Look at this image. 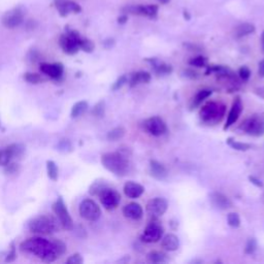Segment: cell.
<instances>
[{"label":"cell","mask_w":264,"mask_h":264,"mask_svg":"<svg viewBox=\"0 0 264 264\" xmlns=\"http://www.w3.org/2000/svg\"><path fill=\"white\" fill-rule=\"evenodd\" d=\"M258 74L260 77H264V59L259 62V68H258Z\"/></svg>","instance_id":"cell-51"},{"label":"cell","mask_w":264,"mask_h":264,"mask_svg":"<svg viewBox=\"0 0 264 264\" xmlns=\"http://www.w3.org/2000/svg\"><path fill=\"white\" fill-rule=\"evenodd\" d=\"M168 209V202L165 198L155 197L146 203V212L153 217H161Z\"/></svg>","instance_id":"cell-14"},{"label":"cell","mask_w":264,"mask_h":264,"mask_svg":"<svg viewBox=\"0 0 264 264\" xmlns=\"http://www.w3.org/2000/svg\"><path fill=\"white\" fill-rule=\"evenodd\" d=\"M146 260L153 264H159V263H164L168 261V256H166V254L162 252L152 251L148 254V255H146Z\"/></svg>","instance_id":"cell-28"},{"label":"cell","mask_w":264,"mask_h":264,"mask_svg":"<svg viewBox=\"0 0 264 264\" xmlns=\"http://www.w3.org/2000/svg\"><path fill=\"white\" fill-rule=\"evenodd\" d=\"M79 213L83 219L90 222H95L101 217V210L99 205L90 198L84 199L80 203Z\"/></svg>","instance_id":"cell-8"},{"label":"cell","mask_w":264,"mask_h":264,"mask_svg":"<svg viewBox=\"0 0 264 264\" xmlns=\"http://www.w3.org/2000/svg\"><path fill=\"white\" fill-rule=\"evenodd\" d=\"M123 190H124V193H125L126 196L129 197V198H132V199L141 197L144 192V186L139 184V183H136V182H133V181L126 182L124 185Z\"/></svg>","instance_id":"cell-20"},{"label":"cell","mask_w":264,"mask_h":264,"mask_svg":"<svg viewBox=\"0 0 264 264\" xmlns=\"http://www.w3.org/2000/svg\"><path fill=\"white\" fill-rule=\"evenodd\" d=\"M184 18H185L187 21L190 20V15H189L188 12H184Z\"/></svg>","instance_id":"cell-55"},{"label":"cell","mask_w":264,"mask_h":264,"mask_svg":"<svg viewBox=\"0 0 264 264\" xmlns=\"http://www.w3.org/2000/svg\"><path fill=\"white\" fill-rule=\"evenodd\" d=\"M19 170H20V164L16 162H9L7 165L4 166V173L8 175L18 173Z\"/></svg>","instance_id":"cell-41"},{"label":"cell","mask_w":264,"mask_h":264,"mask_svg":"<svg viewBox=\"0 0 264 264\" xmlns=\"http://www.w3.org/2000/svg\"><path fill=\"white\" fill-rule=\"evenodd\" d=\"M7 148L12 152L14 158H20L25 152V146L22 144H12L7 145Z\"/></svg>","instance_id":"cell-35"},{"label":"cell","mask_w":264,"mask_h":264,"mask_svg":"<svg viewBox=\"0 0 264 264\" xmlns=\"http://www.w3.org/2000/svg\"><path fill=\"white\" fill-rule=\"evenodd\" d=\"M57 150L62 153H68L72 151V144L70 140H61L57 144Z\"/></svg>","instance_id":"cell-38"},{"label":"cell","mask_w":264,"mask_h":264,"mask_svg":"<svg viewBox=\"0 0 264 264\" xmlns=\"http://www.w3.org/2000/svg\"><path fill=\"white\" fill-rule=\"evenodd\" d=\"M47 173L48 177L52 181H57L58 175H59V170H58V166L53 160L47 161Z\"/></svg>","instance_id":"cell-30"},{"label":"cell","mask_w":264,"mask_h":264,"mask_svg":"<svg viewBox=\"0 0 264 264\" xmlns=\"http://www.w3.org/2000/svg\"><path fill=\"white\" fill-rule=\"evenodd\" d=\"M256 93H257L259 96H261L262 98H264V88H260V89H257V90H256Z\"/></svg>","instance_id":"cell-53"},{"label":"cell","mask_w":264,"mask_h":264,"mask_svg":"<svg viewBox=\"0 0 264 264\" xmlns=\"http://www.w3.org/2000/svg\"><path fill=\"white\" fill-rule=\"evenodd\" d=\"M40 70L43 73L50 76L51 79L57 80L61 77V75L64 72V66L60 62L56 63H42Z\"/></svg>","instance_id":"cell-18"},{"label":"cell","mask_w":264,"mask_h":264,"mask_svg":"<svg viewBox=\"0 0 264 264\" xmlns=\"http://www.w3.org/2000/svg\"><path fill=\"white\" fill-rule=\"evenodd\" d=\"M226 113V105L222 102L210 101L205 103L199 111L200 120L210 125L219 124Z\"/></svg>","instance_id":"cell-4"},{"label":"cell","mask_w":264,"mask_h":264,"mask_svg":"<svg viewBox=\"0 0 264 264\" xmlns=\"http://www.w3.org/2000/svg\"><path fill=\"white\" fill-rule=\"evenodd\" d=\"M150 173L152 177L156 180L162 181L168 177V169L165 168V166L160 163L157 160H151L150 161Z\"/></svg>","instance_id":"cell-22"},{"label":"cell","mask_w":264,"mask_h":264,"mask_svg":"<svg viewBox=\"0 0 264 264\" xmlns=\"http://www.w3.org/2000/svg\"><path fill=\"white\" fill-rule=\"evenodd\" d=\"M254 31H255V26H254L253 24L242 23L236 28L234 36H236L237 38H241V37L252 34Z\"/></svg>","instance_id":"cell-27"},{"label":"cell","mask_w":264,"mask_h":264,"mask_svg":"<svg viewBox=\"0 0 264 264\" xmlns=\"http://www.w3.org/2000/svg\"><path fill=\"white\" fill-rule=\"evenodd\" d=\"M92 114L95 117H98V118H102V117H104V114H105V103H104V101L101 100L99 102H97L95 104V106L93 107Z\"/></svg>","instance_id":"cell-40"},{"label":"cell","mask_w":264,"mask_h":264,"mask_svg":"<svg viewBox=\"0 0 264 264\" xmlns=\"http://www.w3.org/2000/svg\"><path fill=\"white\" fill-rule=\"evenodd\" d=\"M127 20H128V17H127L126 14H123L118 18V23L119 24H125L127 22Z\"/></svg>","instance_id":"cell-52"},{"label":"cell","mask_w":264,"mask_h":264,"mask_svg":"<svg viewBox=\"0 0 264 264\" xmlns=\"http://www.w3.org/2000/svg\"><path fill=\"white\" fill-rule=\"evenodd\" d=\"M256 250H257L256 239H254V238L249 239L246 244V248H244V252H246V254H253Z\"/></svg>","instance_id":"cell-44"},{"label":"cell","mask_w":264,"mask_h":264,"mask_svg":"<svg viewBox=\"0 0 264 264\" xmlns=\"http://www.w3.org/2000/svg\"><path fill=\"white\" fill-rule=\"evenodd\" d=\"M125 129L123 127H116V128L110 130L106 134V139L110 142H117L121 140L123 136L125 135Z\"/></svg>","instance_id":"cell-29"},{"label":"cell","mask_w":264,"mask_h":264,"mask_svg":"<svg viewBox=\"0 0 264 264\" xmlns=\"http://www.w3.org/2000/svg\"><path fill=\"white\" fill-rule=\"evenodd\" d=\"M103 46L105 48H112L115 46V40L114 38H107L103 42Z\"/></svg>","instance_id":"cell-50"},{"label":"cell","mask_w":264,"mask_h":264,"mask_svg":"<svg viewBox=\"0 0 264 264\" xmlns=\"http://www.w3.org/2000/svg\"><path fill=\"white\" fill-rule=\"evenodd\" d=\"M151 79H152V76L149 72L141 71V72H136L131 73L128 83H129V86L132 88V87H136L142 84H148L151 82Z\"/></svg>","instance_id":"cell-23"},{"label":"cell","mask_w":264,"mask_h":264,"mask_svg":"<svg viewBox=\"0 0 264 264\" xmlns=\"http://www.w3.org/2000/svg\"><path fill=\"white\" fill-rule=\"evenodd\" d=\"M23 77L27 83L32 84V85H37L43 81L42 76L40 74L34 73V72H26V73H24Z\"/></svg>","instance_id":"cell-39"},{"label":"cell","mask_w":264,"mask_h":264,"mask_svg":"<svg viewBox=\"0 0 264 264\" xmlns=\"http://www.w3.org/2000/svg\"><path fill=\"white\" fill-rule=\"evenodd\" d=\"M159 1H160L161 3H163V4H166V3H168V2L170 1V0H159Z\"/></svg>","instance_id":"cell-56"},{"label":"cell","mask_w":264,"mask_h":264,"mask_svg":"<svg viewBox=\"0 0 264 264\" xmlns=\"http://www.w3.org/2000/svg\"><path fill=\"white\" fill-rule=\"evenodd\" d=\"M183 74L185 77H187V79H190V80H197L200 76V74L197 72H195L193 70H185L183 72Z\"/></svg>","instance_id":"cell-48"},{"label":"cell","mask_w":264,"mask_h":264,"mask_svg":"<svg viewBox=\"0 0 264 264\" xmlns=\"http://www.w3.org/2000/svg\"><path fill=\"white\" fill-rule=\"evenodd\" d=\"M127 82H128V77H127V75H121L120 77H118V80H117L114 84H113V86H112V90L113 91H118V90H120L121 89V88L127 83Z\"/></svg>","instance_id":"cell-43"},{"label":"cell","mask_w":264,"mask_h":264,"mask_svg":"<svg viewBox=\"0 0 264 264\" xmlns=\"http://www.w3.org/2000/svg\"><path fill=\"white\" fill-rule=\"evenodd\" d=\"M151 66L154 72L158 75H166V74H170L172 72V66L165 63L163 61L158 60L157 58H150V59H146Z\"/></svg>","instance_id":"cell-21"},{"label":"cell","mask_w":264,"mask_h":264,"mask_svg":"<svg viewBox=\"0 0 264 264\" xmlns=\"http://www.w3.org/2000/svg\"><path fill=\"white\" fill-rule=\"evenodd\" d=\"M261 48H262V52L264 53V32L261 35Z\"/></svg>","instance_id":"cell-54"},{"label":"cell","mask_w":264,"mask_h":264,"mask_svg":"<svg viewBox=\"0 0 264 264\" xmlns=\"http://www.w3.org/2000/svg\"><path fill=\"white\" fill-rule=\"evenodd\" d=\"M189 65L194 67H207L208 66V58L204 56H196L193 57L189 60Z\"/></svg>","instance_id":"cell-36"},{"label":"cell","mask_w":264,"mask_h":264,"mask_svg":"<svg viewBox=\"0 0 264 264\" xmlns=\"http://www.w3.org/2000/svg\"><path fill=\"white\" fill-rule=\"evenodd\" d=\"M83 262H84V259L81 254L79 253L73 254V255H72L66 261L67 264H83Z\"/></svg>","instance_id":"cell-47"},{"label":"cell","mask_w":264,"mask_h":264,"mask_svg":"<svg viewBox=\"0 0 264 264\" xmlns=\"http://www.w3.org/2000/svg\"><path fill=\"white\" fill-rule=\"evenodd\" d=\"M124 14H132L138 16H144L154 19L157 17L158 6L157 5H128L123 8Z\"/></svg>","instance_id":"cell-13"},{"label":"cell","mask_w":264,"mask_h":264,"mask_svg":"<svg viewBox=\"0 0 264 264\" xmlns=\"http://www.w3.org/2000/svg\"><path fill=\"white\" fill-rule=\"evenodd\" d=\"M210 202L214 208L220 211H226L232 208V201L226 195L220 192H212L209 195Z\"/></svg>","instance_id":"cell-17"},{"label":"cell","mask_w":264,"mask_h":264,"mask_svg":"<svg viewBox=\"0 0 264 264\" xmlns=\"http://www.w3.org/2000/svg\"><path fill=\"white\" fill-rule=\"evenodd\" d=\"M88 109H89V103H88L87 101H85V100L77 101L72 107L71 117L72 119L79 118V117H81L82 115H84L88 111Z\"/></svg>","instance_id":"cell-26"},{"label":"cell","mask_w":264,"mask_h":264,"mask_svg":"<svg viewBox=\"0 0 264 264\" xmlns=\"http://www.w3.org/2000/svg\"><path fill=\"white\" fill-rule=\"evenodd\" d=\"M27 227L32 233L50 236V234H53L59 230V224L50 215H41V216L29 220Z\"/></svg>","instance_id":"cell-3"},{"label":"cell","mask_w":264,"mask_h":264,"mask_svg":"<svg viewBox=\"0 0 264 264\" xmlns=\"http://www.w3.org/2000/svg\"><path fill=\"white\" fill-rule=\"evenodd\" d=\"M103 168L117 177H125L130 170V163L126 156L120 152L105 153L101 156Z\"/></svg>","instance_id":"cell-2"},{"label":"cell","mask_w":264,"mask_h":264,"mask_svg":"<svg viewBox=\"0 0 264 264\" xmlns=\"http://www.w3.org/2000/svg\"><path fill=\"white\" fill-rule=\"evenodd\" d=\"M79 46H80V50H83L86 53H92L95 48L94 43L90 40H88V38L86 37H81Z\"/></svg>","instance_id":"cell-33"},{"label":"cell","mask_w":264,"mask_h":264,"mask_svg":"<svg viewBox=\"0 0 264 264\" xmlns=\"http://www.w3.org/2000/svg\"><path fill=\"white\" fill-rule=\"evenodd\" d=\"M161 244H162V248L164 250L173 252V251H177L179 249L180 240L177 236H175V234L169 233V234H166L165 237L162 238Z\"/></svg>","instance_id":"cell-24"},{"label":"cell","mask_w":264,"mask_h":264,"mask_svg":"<svg viewBox=\"0 0 264 264\" xmlns=\"http://www.w3.org/2000/svg\"><path fill=\"white\" fill-rule=\"evenodd\" d=\"M54 5L61 17H67L70 14H80L82 7L72 0H54Z\"/></svg>","instance_id":"cell-15"},{"label":"cell","mask_w":264,"mask_h":264,"mask_svg":"<svg viewBox=\"0 0 264 264\" xmlns=\"http://www.w3.org/2000/svg\"><path fill=\"white\" fill-rule=\"evenodd\" d=\"M17 259V250H16V244L14 241L11 242V250L7 253V255L5 257V262L6 263H11L14 262Z\"/></svg>","instance_id":"cell-45"},{"label":"cell","mask_w":264,"mask_h":264,"mask_svg":"<svg viewBox=\"0 0 264 264\" xmlns=\"http://www.w3.org/2000/svg\"><path fill=\"white\" fill-rule=\"evenodd\" d=\"M213 94V91L211 89H202L199 92L196 93L190 103V109L195 110L196 107H198L205 99L209 98V97Z\"/></svg>","instance_id":"cell-25"},{"label":"cell","mask_w":264,"mask_h":264,"mask_svg":"<svg viewBox=\"0 0 264 264\" xmlns=\"http://www.w3.org/2000/svg\"><path fill=\"white\" fill-rule=\"evenodd\" d=\"M98 197L100 199L101 204L103 205V208L107 211H112L117 209V207L120 204L121 202V195L120 193L109 187H105L98 195Z\"/></svg>","instance_id":"cell-9"},{"label":"cell","mask_w":264,"mask_h":264,"mask_svg":"<svg viewBox=\"0 0 264 264\" xmlns=\"http://www.w3.org/2000/svg\"><path fill=\"white\" fill-rule=\"evenodd\" d=\"M144 127L146 132L156 138H159L168 132V126L160 117H152L146 119L144 123Z\"/></svg>","instance_id":"cell-12"},{"label":"cell","mask_w":264,"mask_h":264,"mask_svg":"<svg viewBox=\"0 0 264 264\" xmlns=\"http://www.w3.org/2000/svg\"><path fill=\"white\" fill-rule=\"evenodd\" d=\"M239 76L243 82H247L251 76V71L247 66H241L239 70Z\"/></svg>","instance_id":"cell-46"},{"label":"cell","mask_w":264,"mask_h":264,"mask_svg":"<svg viewBox=\"0 0 264 264\" xmlns=\"http://www.w3.org/2000/svg\"><path fill=\"white\" fill-rule=\"evenodd\" d=\"M53 211L57 216L61 226L66 230H73L74 224L72 216L68 212L65 202L61 196L57 198V200L53 203Z\"/></svg>","instance_id":"cell-7"},{"label":"cell","mask_w":264,"mask_h":264,"mask_svg":"<svg viewBox=\"0 0 264 264\" xmlns=\"http://www.w3.org/2000/svg\"><path fill=\"white\" fill-rule=\"evenodd\" d=\"M164 229L161 224L157 222H152L146 226L141 236V240L146 243H153L159 241L163 237Z\"/></svg>","instance_id":"cell-11"},{"label":"cell","mask_w":264,"mask_h":264,"mask_svg":"<svg viewBox=\"0 0 264 264\" xmlns=\"http://www.w3.org/2000/svg\"><path fill=\"white\" fill-rule=\"evenodd\" d=\"M242 110H243V105H242V101L240 99V97H237L236 99H234L233 103H232V106L230 109V112L227 116V121H226V124L224 125V130H227L228 128H230V127L236 124L239 120V118L240 117L241 113H242Z\"/></svg>","instance_id":"cell-16"},{"label":"cell","mask_w":264,"mask_h":264,"mask_svg":"<svg viewBox=\"0 0 264 264\" xmlns=\"http://www.w3.org/2000/svg\"><path fill=\"white\" fill-rule=\"evenodd\" d=\"M228 225L232 228H238L240 226V218L237 213H229L227 215Z\"/></svg>","instance_id":"cell-37"},{"label":"cell","mask_w":264,"mask_h":264,"mask_svg":"<svg viewBox=\"0 0 264 264\" xmlns=\"http://www.w3.org/2000/svg\"><path fill=\"white\" fill-rule=\"evenodd\" d=\"M25 18V12L22 6L14 7L11 11H7L1 19L2 25L5 28L14 29L20 26L24 22Z\"/></svg>","instance_id":"cell-10"},{"label":"cell","mask_w":264,"mask_h":264,"mask_svg":"<svg viewBox=\"0 0 264 264\" xmlns=\"http://www.w3.org/2000/svg\"><path fill=\"white\" fill-rule=\"evenodd\" d=\"M65 29V33L60 36V47L62 48L64 53L68 55H75L80 51L79 43L82 36L76 30H73V29L68 27H66Z\"/></svg>","instance_id":"cell-5"},{"label":"cell","mask_w":264,"mask_h":264,"mask_svg":"<svg viewBox=\"0 0 264 264\" xmlns=\"http://www.w3.org/2000/svg\"><path fill=\"white\" fill-rule=\"evenodd\" d=\"M107 184H105L104 182H94L91 186H90V189H89V193L92 195V196H98L99 193L105 188L107 187Z\"/></svg>","instance_id":"cell-34"},{"label":"cell","mask_w":264,"mask_h":264,"mask_svg":"<svg viewBox=\"0 0 264 264\" xmlns=\"http://www.w3.org/2000/svg\"><path fill=\"white\" fill-rule=\"evenodd\" d=\"M123 215L127 219L138 221L143 218L144 210L140 203L130 202L128 204H126L123 208Z\"/></svg>","instance_id":"cell-19"},{"label":"cell","mask_w":264,"mask_h":264,"mask_svg":"<svg viewBox=\"0 0 264 264\" xmlns=\"http://www.w3.org/2000/svg\"><path fill=\"white\" fill-rule=\"evenodd\" d=\"M227 144L233 150L237 151H240V152H246L249 151L250 149H252V144H247V143H240V142H237L232 139H228L227 140Z\"/></svg>","instance_id":"cell-31"},{"label":"cell","mask_w":264,"mask_h":264,"mask_svg":"<svg viewBox=\"0 0 264 264\" xmlns=\"http://www.w3.org/2000/svg\"><path fill=\"white\" fill-rule=\"evenodd\" d=\"M20 250L23 253L31 254L45 263H52L59 258L53 241L40 237L30 238L22 241Z\"/></svg>","instance_id":"cell-1"},{"label":"cell","mask_w":264,"mask_h":264,"mask_svg":"<svg viewBox=\"0 0 264 264\" xmlns=\"http://www.w3.org/2000/svg\"><path fill=\"white\" fill-rule=\"evenodd\" d=\"M240 129L252 136H259L264 135V116L263 115H253L250 118L244 120L240 126Z\"/></svg>","instance_id":"cell-6"},{"label":"cell","mask_w":264,"mask_h":264,"mask_svg":"<svg viewBox=\"0 0 264 264\" xmlns=\"http://www.w3.org/2000/svg\"><path fill=\"white\" fill-rule=\"evenodd\" d=\"M249 180H250V182H251L253 185H255L256 187H258V188H262V187H263V183H262L259 179H257L256 177H252V175H250Z\"/></svg>","instance_id":"cell-49"},{"label":"cell","mask_w":264,"mask_h":264,"mask_svg":"<svg viewBox=\"0 0 264 264\" xmlns=\"http://www.w3.org/2000/svg\"><path fill=\"white\" fill-rule=\"evenodd\" d=\"M14 156L7 146L4 149H0V165L4 168V166L7 165L9 162H12Z\"/></svg>","instance_id":"cell-32"},{"label":"cell","mask_w":264,"mask_h":264,"mask_svg":"<svg viewBox=\"0 0 264 264\" xmlns=\"http://www.w3.org/2000/svg\"><path fill=\"white\" fill-rule=\"evenodd\" d=\"M52 241L54 243V246H55V249H56L57 253H58V255H59V257H61L63 254H65V252H66L65 242L60 240H53Z\"/></svg>","instance_id":"cell-42"}]
</instances>
